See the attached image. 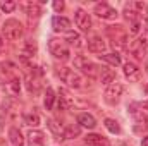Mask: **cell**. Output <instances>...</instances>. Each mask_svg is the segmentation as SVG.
Wrapping results in <instances>:
<instances>
[{
  "label": "cell",
  "instance_id": "1",
  "mask_svg": "<svg viewBox=\"0 0 148 146\" xmlns=\"http://www.w3.org/2000/svg\"><path fill=\"white\" fill-rule=\"evenodd\" d=\"M57 76L60 77L62 83H66L71 88H83L84 86L83 76L77 72V71L71 69V67H60V69H57Z\"/></svg>",
  "mask_w": 148,
  "mask_h": 146
},
{
  "label": "cell",
  "instance_id": "2",
  "mask_svg": "<svg viewBox=\"0 0 148 146\" xmlns=\"http://www.w3.org/2000/svg\"><path fill=\"white\" fill-rule=\"evenodd\" d=\"M2 35H3L5 40H9V41L19 40V38L23 36V24L19 21H16V19L5 21L3 26H2Z\"/></svg>",
  "mask_w": 148,
  "mask_h": 146
},
{
  "label": "cell",
  "instance_id": "3",
  "mask_svg": "<svg viewBox=\"0 0 148 146\" xmlns=\"http://www.w3.org/2000/svg\"><path fill=\"white\" fill-rule=\"evenodd\" d=\"M48 50L55 59H60V60H67L69 55H71L66 40H59V38H52L48 41Z\"/></svg>",
  "mask_w": 148,
  "mask_h": 146
},
{
  "label": "cell",
  "instance_id": "4",
  "mask_svg": "<svg viewBox=\"0 0 148 146\" xmlns=\"http://www.w3.org/2000/svg\"><path fill=\"white\" fill-rule=\"evenodd\" d=\"M74 67H76V69H81L88 77H100V71H102L98 65H95L93 62H90V60H88L86 57H83V55H77V57L74 59Z\"/></svg>",
  "mask_w": 148,
  "mask_h": 146
},
{
  "label": "cell",
  "instance_id": "5",
  "mask_svg": "<svg viewBox=\"0 0 148 146\" xmlns=\"http://www.w3.org/2000/svg\"><path fill=\"white\" fill-rule=\"evenodd\" d=\"M107 33L112 40V45L115 48H124L126 46V41H127V35L124 31L122 26H109L107 28Z\"/></svg>",
  "mask_w": 148,
  "mask_h": 146
},
{
  "label": "cell",
  "instance_id": "6",
  "mask_svg": "<svg viewBox=\"0 0 148 146\" xmlns=\"http://www.w3.org/2000/svg\"><path fill=\"white\" fill-rule=\"evenodd\" d=\"M74 23L76 26L83 31V33H88L91 29V19H90V14L84 12L83 9H77L76 14H74Z\"/></svg>",
  "mask_w": 148,
  "mask_h": 146
},
{
  "label": "cell",
  "instance_id": "7",
  "mask_svg": "<svg viewBox=\"0 0 148 146\" xmlns=\"http://www.w3.org/2000/svg\"><path fill=\"white\" fill-rule=\"evenodd\" d=\"M121 95H122V84L117 83V81H114L112 84L107 86V89H105V102L110 103V105H114V103L119 102Z\"/></svg>",
  "mask_w": 148,
  "mask_h": 146
},
{
  "label": "cell",
  "instance_id": "8",
  "mask_svg": "<svg viewBox=\"0 0 148 146\" xmlns=\"http://www.w3.org/2000/svg\"><path fill=\"white\" fill-rule=\"evenodd\" d=\"M95 14L98 17H102V19H115L117 17V10L114 7H110L109 3H105V2L95 5Z\"/></svg>",
  "mask_w": 148,
  "mask_h": 146
},
{
  "label": "cell",
  "instance_id": "9",
  "mask_svg": "<svg viewBox=\"0 0 148 146\" xmlns=\"http://www.w3.org/2000/svg\"><path fill=\"white\" fill-rule=\"evenodd\" d=\"M145 50H147V40H145V38H138V40H134V41L129 45V52H131L138 60H143Z\"/></svg>",
  "mask_w": 148,
  "mask_h": 146
},
{
  "label": "cell",
  "instance_id": "10",
  "mask_svg": "<svg viewBox=\"0 0 148 146\" xmlns=\"http://www.w3.org/2000/svg\"><path fill=\"white\" fill-rule=\"evenodd\" d=\"M88 50L93 53H103L107 50V43L100 36H91L88 40Z\"/></svg>",
  "mask_w": 148,
  "mask_h": 146
},
{
  "label": "cell",
  "instance_id": "11",
  "mask_svg": "<svg viewBox=\"0 0 148 146\" xmlns=\"http://www.w3.org/2000/svg\"><path fill=\"white\" fill-rule=\"evenodd\" d=\"M52 26L57 33H62V31H67L69 33V28H71V21L67 17H60V16H55L52 19Z\"/></svg>",
  "mask_w": 148,
  "mask_h": 146
},
{
  "label": "cell",
  "instance_id": "12",
  "mask_svg": "<svg viewBox=\"0 0 148 146\" xmlns=\"http://www.w3.org/2000/svg\"><path fill=\"white\" fill-rule=\"evenodd\" d=\"M28 146H45V134L41 131H31L28 134Z\"/></svg>",
  "mask_w": 148,
  "mask_h": 146
},
{
  "label": "cell",
  "instance_id": "13",
  "mask_svg": "<svg viewBox=\"0 0 148 146\" xmlns=\"http://www.w3.org/2000/svg\"><path fill=\"white\" fill-rule=\"evenodd\" d=\"M84 145L86 146H109V141L100 136V134H88L84 138Z\"/></svg>",
  "mask_w": 148,
  "mask_h": 146
},
{
  "label": "cell",
  "instance_id": "14",
  "mask_svg": "<svg viewBox=\"0 0 148 146\" xmlns=\"http://www.w3.org/2000/svg\"><path fill=\"white\" fill-rule=\"evenodd\" d=\"M124 76H126L129 81H138V79H140V69H138V65L133 64V62L124 64Z\"/></svg>",
  "mask_w": 148,
  "mask_h": 146
},
{
  "label": "cell",
  "instance_id": "15",
  "mask_svg": "<svg viewBox=\"0 0 148 146\" xmlns=\"http://www.w3.org/2000/svg\"><path fill=\"white\" fill-rule=\"evenodd\" d=\"M77 124H81V126L86 127V129H93V127L97 126V120H95V117L90 115V113H81V115H77Z\"/></svg>",
  "mask_w": 148,
  "mask_h": 146
},
{
  "label": "cell",
  "instance_id": "16",
  "mask_svg": "<svg viewBox=\"0 0 148 146\" xmlns=\"http://www.w3.org/2000/svg\"><path fill=\"white\" fill-rule=\"evenodd\" d=\"M9 141L14 146H23L24 138H23V134H21V131L17 127H10V131H9Z\"/></svg>",
  "mask_w": 148,
  "mask_h": 146
},
{
  "label": "cell",
  "instance_id": "17",
  "mask_svg": "<svg viewBox=\"0 0 148 146\" xmlns=\"http://www.w3.org/2000/svg\"><path fill=\"white\" fill-rule=\"evenodd\" d=\"M100 81H102V84H112L114 81H115V74H114V71H110V69H103L102 67V71H100Z\"/></svg>",
  "mask_w": 148,
  "mask_h": 146
},
{
  "label": "cell",
  "instance_id": "18",
  "mask_svg": "<svg viewBox=\"0 0 148 146\" xmlns=\"http://www.w3.org/2000/svg\"><path fill=\"white\" fill-rule=\"evenodd\" d=\"M48 129L53 132V136H57V139H60V138H64V127L57 122V120H48Z\"/></svg>",
  "mask_w": 148,
  "mask_h": 146
},
{
  "label": "cell",
  "instance_id": "19",
  "mask_svg": "<svg viewBox=\"0 0 148 146\" xmlns=\"http://www.w3.org/2000/svg\"><path fill=\"white\" fill-rule=\"evenodd\" d=\"M133 10H134V14L138 16V17H148L147 16V5L143 3V2H131V3H127Z\"/></svg>",
  "mask_w": 148,
  "mask_h": 146
},
{
  "label": "cell",
  "instance_id": "20",
  "mask_svg": "<svg viewBox=\"0 0 148 146\" xmlns=\"http://www.w3.org/2000/svg\"><path fill=\"white\" fill-rule=\"evenodd\" d=\"M100 59H102L103 62H107V64L114 65V67L121 65V57H119L117 53H105V55H100Z\"/></svg>",
  "mask_w": 148,
  "mask_h": 146
},
{
  "label": "cell",
  "instance_id": "21",
  "mask_svg": "<svg viewBox=\"0 0 148 146\" xmlns=\"http://www.w3.org/2000/svg\"><path fill=\"white\" fill-rule=\"evenodd\" d=\"M24 124L29 126V127H36V126H40V117H38V113H35V112L26 113V115H24Z\"/></svg>",
  "mask_w": 148,
  "mask_h": 146
},
{
  "label": "cell",
  "instance_id": "22",
  "mask_svg": "<svg viewBox=\"0 0 148 146\" xmlns=\"http://www.w3.org/2000/svg\"><path fill=\"white\" fill-rule=\"evenodd\" d=\"M5 86H7V89H9V93L10 95H17L19 93V79L17 77H10L7 83H5Z\"/></svg>",
  "mask_w": 148,
  "mask_h": 146
},
{
  "label": "cell",
  "instance_id": "23",
  "mask_svg": "<svg viewBox=\"0 0 148 146\" xmlns=\"http://www.w3.org/2000/svg\"><path fill=\"white\" fill-rule=\"evenodd\" d=\"M53 100H55L53 89H52V88H47V93H45V108L47 110H52V107H53Z\"/></svg>",
  "mask_w": 148,
  "mask_h": 146
},
{
  "label": "cell",
  "instance_id": "24",
  "mask_svg": "<svg viewBox=\"0 0 148 146\" xmlns=\"http://www.w3.org/2000/svg\"><path fill=\"white\" fill-rule=\"evenodd\" d=\"M79 132H81V129H79L77 126H69V127L64 131V138H67V139H74V138L79 136Z\"/></svg>",
  "mask_w": 148,
  "mask_h": 146
},
{
  "label": "cell",
  "instance_id": "25",
  "mask_svg": "<svg viewBox=\"0 0 148 146\" xmlns=\"http://www.w3.org/2000/svg\"><path fill=\"white\" fill-rule=\"evenodd\" d=\"M26 7V12H28V16L29 17H38L40 16V7H38V3H33V2H29V3H26L24 5Z\"/></svg>",
  "mask_w": 148,
  "mask_h": 146
},
{
  "label": "cell",
  "instance_id": "26",
  "mask_svg": "<svg viewBox=\"0 0 148 146\" xmlns=\"http://www.w3.org/2000/svg\"><path fill=\"white\" fill-rule=\"evenodd\" d=\"M66 41H69L73 46H76V48H79L81 46V36L77 35V33H73V31H69L67 33V40Z\"/></svg>",
  "mask_w": 148,
  "mask_h": 146
},
{
  "label": "cell",
  "instance_id": "27",
  "mask_svg": "<svg viewBox=\"0 0 148 146\" xmlns=\"http://www.w3.org/2000/svg\"><path fill=\"white\" fill-rule=\"evenodd\" d=\"M105 127H107L110 132H114V134H119V132H121V126H119L114 119H107V120H105Z\"/></svg>",
  "mask_w": 148,
  "mask_h": 146
},
{
  "label": "cell",
  "instance_id": "28",
  "mask_svg": "<svg viewBox=\"0 0 148 146\" xmlns=\"http://www.w3.org/2000/svg\"><path fill=\"white\" fill-rule=\"evenodd\" d=\"M0 9L3 10V12H12L14 9H16V3L14 2H10V0H3V2H0Z\"/></svg>",
  "mask_w": 148,
  "mask_h": 146
},
{
  "label": "cell",
  "instance_id": "29",
  "mask_svg": "<svg viewBox=\"0 0 148 146\" xmlns=\"http://www.w3.org/2000/svg\"><path fill=\"white\" fill-rule=\"evenodd\" d=\"M26 50H28V57H31L33 53H36V43H31V40L26 43Z\"/></svg>",
  "mask_w": 148,
  "mask_h": 146
},
{
  "label": "cell",
  "instance_id": "30",
  "mask_svg": "<svg viewBox=\"0 0 148 146\" xmlns=\"http://www.w3.org/2000/svg\"><path fill=\"white\" fill-rule=\"evenodd\" d=\"M140 21H133L131 23V35H138L140 33Z\"/></svg>",
  "mask_w": 148,
  "mask_h": 146
},
{
  "label": "cell",
  "instance_id": "31",
  "mask_svg": "<svg viewBox=\"0 0 148 146\" xmlns=\"http://www.w3.org/2000/svg\"><path fill=\"white\" fill-rule=\"evenodd\" d=\"M53 9H55L57 12L64 10V2H62V0H55V2H53Z\"/></svg>",
  "mask_w": 148,
  "mask_h": 146
},
{
  "label": "cell",
  "instance_id": "32",
  "mask_svg": "<svg viewBox=\"0 0 148 146\" xmlns=\"http://www.w3.org/2000/svg\"><path fill=\"white\" fill-rule=\"evenodd\" d=\"M57 108L60 110V112H64V110L67 108V103L64 102V98H59V103H57Z\"/></svg>",
  "mask_w": 148,
  "mask_h": 146
},
{
  "label": "cell",
  "instance_id": "33",
  "mask_svg": "<svg viewBox=\"0 0 148 146\" xmlns=\"http://www.w3.org/2000/svg\"><path fill=\"white\" fill-rule=\"evenodd\" d=\"M141 146H148V136H147V138H143V141H141Z\"/></svg>",
  "mask_w": 148,
  "mask_h": 146
},
{
  "label": "cell",
  "instance_id": "34",
  "mask_svg": "<svg viewBox=\"0 0 148 146\" xmlns=\"http://www.w3.org/2000/svg\"><path fill=\"white\" fill-rule=\"evenodd\" d=\"M143 108H145V110H148V102H145V103H143Z\"/></svg>",
  "mask_w": 148,
  "mask_h": 146
},
{
  "label": "cell",
  "instance_id": "35",
  "mask_svg": "<svg viewBox=\"0 0 148 146\" xmlns=\"http://www.w3.org/2000/svg\"><path fill=\"white\" fill-rule=\"evenodd\" d=\"M145 29H147V33H148V17H147V28Z\"/></svg>",
  "mask_w": 148,
  "mask_h": 146
},
{
  "label": "cell",
  "instance_id": "36",
  "mask_svg": "<svg viewBox=\"0 0 148 146\" xmlns=\"http://www.w3.org/2000/svg\"><path fill=\"white\" fill-rule=\"evenodd\" d=\"M145 69H147V72H148V60H147V65H145Z\"/></svg>",
  "mask_w": 148,
  "mask_h": 146
},
{
  "label": "cell",
  "instance_id": "37",
  "mask_svg": "<svg viewBox=\"0 0 148 146\" xmlns=\"http://www.w3.org/2000/svg\"><path fill=\"white\" fill-rule=\"evenodd\" d=\"M0 46H2V36H0Z\"/></svg>",
  "mask_w": 148,
  "mask_h": 146
},
{
  "label": "cell",
  "instance_id": "38",
  "mask_svg": "<svg viewBox=\"0 0 148 146\" xmlns=\"http://www.w3.org/2000/svg\"><path fill=\"white\" fill-rule=\"evenodd\" d=\"M147 93H148V84H147Z\"/></svg>",
  "mask_w": 148,
  "mask_h": 146
}]
</instances>
